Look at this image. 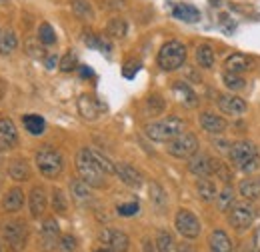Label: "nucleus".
<instances>
[{
	"label": "nucleus",
	"instance_id": "f257e3e1",
	"mask_svg": "<svg viewBox=\"0 0 260 252\" xmlns=\"http://www.w3.org/2000/svg\"><path fill=\"white\" fill-rule=\"evenodd\" d=\"M76 170L80 178L90 186V188H104L106 186V174L96 164L92 156V148H80L76 154Z\"/></svg>",
	"mask_w": 260,
	"mask_h": 252
},
{
	"label": "nucleus",
	"instance_id": "f03ea898",
	"mask_svg": "<svg viewBox=\"0 0 260 252\" xmlns=\"http://www.w3.org/2000/svg\"><path fill=\"white\" fill-rule=\"evenodd\" d=\"M228 156H230V162L246 172V174H252L256 168H260V154L258 148L250 142V140H240V142H234L228 150Z\"/></svg>",
	"mask_w": 260,
	"mask_h": 252
},
{
	"label": "nucleus",
	"instance_id": "7ed1b4c3",
	"mask_svg": "<svg viewBox=\"0 0 260 252\" xmlns=\"http://www.w3.org/2000/svg\"><path fill=\"white\" fill-rule=\"evenodd\" d=\"M182 132H186V122L178 116H168L164 120H156L144 126V134L154 140V142H170L176 136H180Z\"/></svg>",
	"mask_w": 260,
	"mask_h": 252
},
{
	"label": "nucleus",
	"instance_id": "20e7f679",
	"mask_svg": "<svg viewBox=\"0 0 260 252\" xmlns=\"http://www.w3.org/2000/svg\"><path fill=\"white\" fill-rule=\"evenodd\" d=\"M34 162H36L40 174L46 176V178H56L64 170V158H62V154L56 148L48 146V144L36 150Z\"/></svg>",
	"mask_w": 260,
	"mask_h": 252
},
{
	"label": "nucleus",
	"instance_id": "39448f33",
	"mask_svg": "<svg viewBox=\"0 0 260 252\" xmlns=\"http://www.w3.org/2000/svg\"><path fill=\"white\" fill-rule=\"evenodd\" d=\"M184 62H186V46L180 40H168L158 50V66L166 72L178 70Z\"/></svg>",
	"mask_w": 260,
	"mask_h": 252
},
{
	"label": "nucleus",
	"instance_id": "423d86ee",
	"mask_svg": "<svg viewBox=\"0 0 260 252\" xmlns=\"http://www.w3.org/2000/svg\"><path fill=\"white\" fill-rule=\"evenodd\" d=\"M168 154H172L174 158H190L198 152V138L192 132H182L180 136H176L174 140L168 142L166 146Z\"/></svg>",
	"mask_w": 260,
	"mask_h": 252
},
{
	"label": "nucleus",
	"instance_id": "0eeeda50",
	"mask_svg": "<svg viewBox=\"0 0 260 252\" xmlns=\"http://www.w3.org/2000/svg\"><path fill=\"white\" fill-rule=\"evenodd\" d=\"M2 234H4V242L12 248L14 252H20L26 244V224L22 220H10L2 226Z\"/></svg>",
	"mask_w": 260,
	"mask_h": 252
},
{
	"label": "nucleus",
	"instance_id": "6e6552de",
	"mask_svg": "<svg viewBox=\"0 0 260 252\" xmlns=\"http://www.w3.org/2000/svg\"><path fill=\"white\" fill-rule=\"evenodd\" d=\"M174 226H176L178 234L184 236V238H188V240H194V238H198V234H200V222H198V218H196L190 210H186V208H180V210L176 212V216H174Z\"/></svg>",
	"mask_w": 260,
	"mask_h": 252
},
{
	"label": "nucleus",
	"instance_id": "1a4fd4ad",
	"mask_svg": "<svg viewBox=\"0 0 260 252\" xmlns=\"http://www.w3.org/2000/svg\"><path fill=\"white\" fill-rule=\"evenodd\" d=\"M228 212H230V214H228V222H230L236 230H246V228H250V224L254 222V216H256V212H254V208H252L250 204H234Z\"/></svg>",
	"mask_w": 260,
	"mask_h": 252
},
{
	"label": "nucleus",
	"instance_id": "9d476101",
	"mask_svg": "<svg viewBox=\"0 0 260 252\" xmlns=\"http://www.w3.org/2000/svg\"><path fill=\"white\" fill-rule=\"evenodd\" d=\"M100 242H104L106 246H110L112 250L116 252H126L130 248V238L126 232L116 230V228H104L98 234Z\"/></svg>",
	"mask_w": 260,
	"mask_h": 252
},
{
	"label": "nucleus",
	"instance_id": "9b49d317",
	"mask_svg": "<svg viewBox=\"0 0 260 252\" xmlns=\"http://www.w3.org/2000/svg\"><path fill=\"white\" fill-rule=\"evenodd\" d=\"M40 242L44 250H54L60 242V226L54 218H46L40 226Z\"/></svg>",
	"mask_w": 260,
	"mask_h": 252
},
{
	"label": "nucleus",
	"instance_id": "f8f14e48",
	"mask_svg": "<svg viewBox=\"0 0 260 252\" xmlns=\"http://www.w3.org/2000/svg\"><path fill=\"white\" fill-rule=\"evenodd\" d=\"M76 106H78V112H80V116L84 120H96L98 116L104 112V104L98 98H94V96L90 94L80 96L78 102H76Z\"/></svg>",
	"mask_w": 260,
	"mask_h": 252
},
{
	"label": "nucleus",
	"instance_id": "ddd939ff",
	"mask_svg": "<svg viewBox=\"0 0 260 252\" xmlns=\"http://www.w3.org/2000/svg\"><path fill=\"white\" fill-rule=\"evenodd\" d=\"M216 104L224 114H230V116H242L246 112V108H248L242 98H238L234 94H220Z\"/></svg>",
	"mask_w": 260,
	"mask_h": 252
},
{
	"label": "nucleus",
	"instance_id": "4468645a",
	"mask_svg": "<svg viewBox=\"0 0 260 252\" xmlns=\"http://www.w3.org/2000/svg\"><path fill=\"white\" fill-rule=\"evenodd\" d=\"M18 144V130L10 118H0V150H10Z\"/></svg>",
	"mask_w": 260,
	"mask_h": 252
},
{
	"label": "nucleus",
	"instance_id": "2eb2a0df",
	"mask_svg": "<svg viewBox=\"0 0 260 252\" xmlns=\"http://www.w3.org/2000/svg\"><path fill=\"white\" fill-rule=\"evenodd\" d=\"M188 170L198 176V178H206L212 174V158L204 152H196L194 156H190L188 162Z\"/></svg>",
	"mask_w": 260,
	"mask_h": 252
},
{
	"label": "nucleus",
	"instance_id": "dca6fc26",
	"mask_svg": "<svg viewBox=\"0 0 260 252\" xmlns=\"http://www.w3.org/2000/svg\"><path fill=\"white\" fill-rule=\"evenodd\" d=\"M116 174H118V178L130 186V188H140L142 186V174L132 166L128 162H120V164H116Z\"/></svg>",
	"mask_w": 260,
	"mask_h": 252
},
{
	"label": "nucleus",
	"instance_id": "f3484780",
	"mask_svg": "<svg viewBox=\"0 0 260 252\" xmlns=\"http://www.w3.org/2000/svg\"><path fill=\"white\" fill-rule=\"evenodd\" d=\"M200 126L208 134H222L226 130V120L214 112H202L200 114Z\"/></svg>",
	"mask_w": 260,
	"mask_h": 252
},
{
	"label": "nucleus",
	"instance_id": "a211bd4d",
	"mask_svg": "<svg viewBox=\"0 0 260 252\" xmlns=\"http://www.w3.org/2000/svg\"><path fill=\"white\" fill-rule=\"evenodd\" d=\"M22 206H24V192H22V188L14 186V188H10L4 194L2 208L6 212H18V210H22Z\"/></svg>",
	"mask_w": 260,
	"mask_h": 252
},
{
	"label": "nucleus",
	"instance_id": "6ab92c4d",
	"mask_svg": "<svg viewBox=\"0 0 260 252\" xmlns=\"http://www.w3.org/2000/svg\"><path fill=\"white\" fill-rule=\"evenodd\" d=\"M28 206H30V214L32 218H40L46 210V192L42 186H34L28 198Z\"/></svg>",
	"mask_w": 260,
	"mask_h": 252
},
{
	"label": "nucleus",
	"instance_id": "aec40b11",
	"mask_svg": "<svg viewBox=\"0 0 260 252\" xmlns=\"http://www.w3.org/2000/svg\"><path fill=\"white\" fill-rule=\"evenodd\" d=\"M8 174L16 182H26L30 178V166H28V162L24 158H14L8 164Z\"/></svg>",
	"mask_w": 260,
	"mask_h": 252
},
{
	"label": "nucleus",
	"instance_id": "412c9836",
	"mask_svg": "<svg viewBox=\"0 0 260 252\" xmlns=\"http://www.w3.org/2000/svg\"><path fill=\"white\" fill-rule=\"evenodd\" d=\"M224 68H226V72L242 74V72H246V70H250V68H252V60H250L246 54L234 52V54H230V56L226 58V62H224Z\"/></svg>",
	"mask_w": 260,
	"mask_h": 252
},
{
	"label": "nucleus",
	"instance_id": "4be33fe9",
	"mask_svg": "<svg viewBox=\"0 0 260 252\" xmlns=\"http://www.w3.org/2000/svg\"><path fill=\"white\" fill-rule=\"evenodd\" d=\"M238 192H240V196L246 198V200H258L260 198V176L244 178V180L238 184Z\"/></svg>",
	"mask_w": 260,
	"mask_h": 252
},
{
	"label": "nucleus",
	"instance_id": "5701e85b",
	"mask_svg": "<svg viewBox=\"0 0 260 252\" xmlns=\"http://www.w3.org/2000/svg\"><path fill=\"white\" fill-rule=\"evenodd\" d=\"M210 252H232V244H230V238L224 230H212L210 232Z\"/></svg>",
	"mask_w": 260,
	"mask_h": 252
},
{
	"label": "nucleus",
	"instance_id": "b1692460",
	"mask_svg": "<svg viewBox=\"0 0 260 252\" xmlns=\"http://www.w3.org/2000/svg\"><path fill=\"white\" fill-rule=\"evenodd\" d=\"M172 16L182 22H198L200 20V12L192 4H176L172 8Z\"/></svg>",
	"mask_w": 260,
	"mask_h": 252
},
{
	"label": "nucleus",
	"instance_id": "393cba45",
	"mask_svg": "<svg viewBox=\"0 0 260 252\" xmlns=\"http://www.w3.org/2000/svg\"><path fill=\"white\" fill-rule=\"evenodd\" d=\"M174 94L178 96V100H180L184 106H188V108H194L196 104H198V98H196L194 90H192L186 82H176V84H174Z\"/></svg>",
	"mask_w": 260,
	"mask_h": 252
},
{
	"label": "nucleus",
	"instance_id": "a878e982",
	"mask_svg": "<svg viewBox=\"0 0 260 252\" xmlns=\"http://www.w3.org/2000/svg\"><path fill=\"white\" fill-rule=\"evenodd\" d=\"M70 194H72V198L76 200V202H88L90 200V186L82 180V178H74L72 182H70Z\"/></svg>",
	"mask_w": 260,
	"mask_h": 252
},
{
	"label": "nucleus",
	"instance_id": "bb28decb",
	"mask_svg": "<svg viewBox=\"0 0 260 252\" xmlns=\"http://www.w3.org/2000/svg\"><path fill=\"white\" fill-rule=\"evenodd\" d=\"M196 192H198V198L204 200V202H210V200L216 198V186H214L212 180H208V176H206V178H198V182H196Z\"/></svg>",
	"mask_w": 260,
	"mask_h": 252
},
{
	"label": "nucleus",
	"instance_id": "cd10ccee",
	"mask_svg": "<svg viewBox=\"0 0 260 252\" xmlns=\"http://www.w3.org/2000/svg\"><path fill=\"white\" fill-rule=\"evenodd\" d=\"M22 122H24V128L28 130V134H32V136H40V134H44V130H46L44 118L38 116V114H26V116L22 118Z\"/></svg>",
	"mask_w": 260,
	"mask_h": 252
},
{
	"label": "nucleus",
	"instance_id": "c85d7f7f",
	"mask_svg": "<svg viewBox=\"0 0 260 252\" xmlns=\"http://www.w3.org/2000/svg\"><path fill=\"white\" fill-rule=\"evenodd\" d=\"M16 46H18V38H16L14 32L12 30L0 32V54H2V56L12 54V52L16 50Z\"/></svg>",
	"mask_w": 260,
	"mask_h": 252
},
{
	"label": "nucleus",
	"instance_id": "c756f323",
	"mask_svg": "<svg viewBox=\"0 0 260 252\" xmlns=\"http://www.w3.org/2000/svg\"><path fill=\"white\" fill-rule=\"evenodd\" d=\"M196 62L200 68H212L214 66V50L208 44H200L196 48Z\"/></svg>",
	"mask_w": 260,
	"mask_h": 252
},
{
	"label": "nucleus",
	"instance_id": "7c9ffc66",
	"mask_svg": "<svg viewBox=\"0 0 260 252\" xmlns=\"http://www.w3.org/2000/svg\"><path fill=\"white\" fill-rule=\"evenodd\" d=\"M72 12L82 20H92L94 18V8L88 0H72Z\"/></svg>",
	"mask_w": 260,
	"mask_h": 252
},
{
	"label": "nucleus",
	"instance_id": "2f4dec72",
	"mask_svg": "<svg viewBox=\"0 0 260 252\" xmlns=\"http://www.w3.org/2000/svg\"><path fill=\"white\" fill-rule=\"evenodd\" d=\"M126 32H128V24H126L124 18H112L106 26V34L110 38H124Z\"/></svg>",
	"mask_w": 260,
	"mask_h": 252
},
{
	"label": "nucleus",
	"instance_id": "473e14b6",
	"mask_svg": "<svg viewBox=\"0 0 260 252\" xmlns=\"http://www.w3.org/2000/svg\"><path fill=\"white\" fill-rule=\"evenodd\" d=\"M150 202L156 210H164L166 208V192L158 182H150Z\"/></svg>",
	"mask_w": 260,
	"mask_h": 252
},
{
	"label": "nucleus",
	"instance_id": "72a5a7b5",
	"mask_svg": "<svg viewBox=\"0 0 260 252\" xmlns=\"http://www.w3.org/2000/svg\"><path fill=\"white\" fill-rule=\"evenodd\" d=\"M164 108H166V102H164V98L160 94H150L146 98V112H148L150 116L162 114Z\"/></svg>",
	"mask_w": 260,
	"mask_h": 252
},
{
	"label": "nucleus",
	"instance_id": "f704fd0d",
	"mask_svg": "<svg viewBox=\"0 0 260 252\" xmlns=\"http://www.w3.org/2000/svg\"><path fill=\"white\" fill-rule=\"evenodd\" d=\"M154 246H156V250L158 252H170L172 250V246H174V238H172V234L166 232V230H158V232H156Z\"/></svg>",
	"mask_w": 260,
	"mask_h": 252
},
{
	"label": "nucleus",
	"instance_id": "c9c22d12",
	"mask_svg": "<svg viewBox=\"0 0 260 252\" xmlns=\"http://www.w3.org/2000/svg\"><path fill=\"white\" fill-rule=\"evenodd\" d=\"M38 40H40V44H44V46H50V44L56 42V32H54V28H52L48 22H42V24L38 26Z\"/></svg>",
	"mask_w": 260,
	"mask_h": 252
},
{
	"label": "nucleus",
	"instance_id": "e433bc0d",
	"mask_svg": "<svg viewBox=\"0 0 260 252\" xmlns=\"http://www.w3.org/2000/svg\"><path fill=\"white\" fill-rule=\"evenodd\" d=\"M222 80H224L228 90H232V92H238V90H242L246 86V80L240 74H234V72H224Z\"/></svg>",
	"mask_w": 260,
	"mask_h": 252
},
{
	"label": "nucleus",
	"instance_id": "4c0bfd02",
	"mask_svg": "<svg viewBox=\"0 0 260 252\" xmlns=\"http://www.w3.org/2000/svg\"><path fill=\"white\" fill-rule=\"evenodd\" d=\"M52 210H54L56 214H66V210H68L66 194L60 188L52 190Z\"/></svg>",
	"mask_w": 260,
	"mask_h": 252
},
{
	"label": "nucleus",
	"instance_id": "58836bf2",
	"mask_svg": "<svg viewBox=\"0 0 260 252\" xmlns=\"http://www.w3.org/2000/svg\"><path fill=\"white\" fill-rule=\"evenodd\" d=\"M216 204H218V210H222V212H228L232 206H234V190L226 186V188L222 190L220 194H218V198H216Z\"/></svg>",
	"mask_w": 260,
	"mask_h": 252
},
{
	"label": "nucleus",
	"instance_id": "ea45409f",
	"mask_svg": "<svg viewBox=\"0 0 260 252\" xmlns=\"http://www.w3.org/2000/svg\"><path fill=\"white\" fill-rule=\"evenodd\" d=\"M92 156L96 160V164L102 168V172L108 176V174H116V164H112L108 158L104 156L102 152H98V150H92Z\"/></svg>",
	"mask_w": 260,
	"mask_h": 252
},
{
	"label": "nucleus",
	"instance_id": "a19ab883",
	"mask_svg": "<svg viewBox=\"0 0 260 252\" xmlns=\"http://www.w3.org/2000/svg\"><path fill=\"white\" fill-rule=\"evenodd\" d=\"M212 174H216L222 182H230L232 180V174H230V170L226 168V164L224 162H220V160H216V158H212Z\"/></svg>",
	"mask_w": 260,
	"mask_h": 252
},
{
	"label": "nucleus",
	"instance_id": "79ce46f5",
	"mask_svg": "<svg viewBox=\"0 0 260 252\" xmlns=\"http://www.w3.org/2000/svg\"><path fill=\"white\" fill-rule=\"evenodd\" d=\"M58 66H60V70H62V72H72V70L78 66V58H76V54H74V52H66L64 56L60 58V64H58Z\"/></svg>",
	"mask_w": 260,
	"mask_h": 252
},
{
	"label": "nucleus",
	"instance_id": "37998d69",
	"mask_svg": "<svg viewBox=\"0 0 260 252\" xmlns=\"http://www.w3.org/2000/svg\"><path fill=\"white\" fill-rule=\"evenodd\" d=\"M76 246H78V242H76V238H74L72 234H64V236H60L58 248H60L62 252H74L76 250Z\"/></svg>",
	"mask_w": 260,
	"mask_h": 252
},
{
	"label": "nucleus",
	"instance_id": "c03bdc74",
	"mask_svg": "<svg viewBox=\"0 0 260 252\" xmlns=\"http://www.w3.org/2000/svg\"><path fill=\"white\" fill-rule=\"evenodd\" d=\"M116 210L120 216H134V214H138L140 206H138V202H126V204H120Z\"/></svg>",
	"mask_w": 260,
	"mask_h": 252
},
{
	"label": "nucleus",
	"instance_id": "a18cd8bd",
	"mask_svg": "<svg viewBox=\"0 0 260 252\" xmlns=\"http://www.w3.org/2000/svg\"><path fill=\"white\" fill-rule=\"evenodd\" d=\"M36 42H38V38H36ZM36 42H34V40H28V42H26L28 54L34 56V58H44V56H46V54H44V48H42L44 44H36Z\"/></svg>",
	"mask_w": 260,
	"mask_h": 252
},
{
	"label": "nucleus",
	"instance_id": "49530a36",
	"mask_svg": "<svg viewBox=\"0 0 260 252\" xmlns=\"http://www.w3.org/2000/svg\"><path fill=\"white\" fill-rule=\"evenodd\" d=\"M218 24H220V28L230 34V32H234V20L228 16V14H220V18H218Z\"/></svg>",
	"mask_w": 260,
	"mask_h": 252
},
{
	"label": "nucleus",
	"instance_id": "de8ad7c7",
	"mask_svg": "<svg viewBox=\"0 0 260 252\" xmlns=\"http://www.w3.org/2000/svg\"><path fill=\"white\" fill-rule=\"evenodd\" d=\"M138 68H140V62H128L126 66H124V70H122V72H124V76H126V78H132V76L138 72Z\"/></svg>",
	"mask_w": 260,
	"mask_h": 252
},
{
	"label": "nucleus",
	"instance_id": "09e8293b",
	"mask_svg": "<svg viewBox=\"0 0 260 252\" xmlns=\"http://www.w3.org/2000/svg\"><path fill=\"white\" fill-rule=\"evenodd\" d=\"M124 2H126V0H108L106 8H110V10H118V8H124Z\"/></svg>",
	"mask_w": 260,
	"mask_h": 252
},
{
	"label": "nucleus",
	"instance_id": "8fccbe9b",
	"mask_svg": "<svg viewBox=\"0 0 260 252\" xmlns=\"http://www.w3.org/2000/svg\"><path fill=\"white\" fill-rule=\"evenodd\" d=\"M252 248L260 250V226L254 230V236H252Z\"/></svg>",
	"mask_w": 260,
	"mask_h": 252
},
{
	"label": "nucleus",
	"instance_id": "3c124183",
	"mask_svg": "<svg viewBox=\"0 0 260 252\" xmlns=\"http://www.w3.org/2000/svg\"><path fill=\"white\" fill-rule=\"evenodd\" d=\"M44 62H46V68H54L56 64H60V62H58V56H56V54H52V56H48V58H46Z\"/></svg>",
	"mask_w": 260,
	"mask_h": 252
},
{
	"label": "nucleus",
	"instance_id": "603ef678",
	"mask_svg": "<svg viewBox=\"0 0 260 252\" xmlns=\"http://www.w3.org/2000/svg\"><path fill=\"white\" fill-rule=\"evenodd\" d=\"M176 252H196L190 244H186V242H182V244H178V248H176Z\"/></svg>",
	"mask_w": 260,
	"mask_h": 252
},
{
	"label": "nucleus",
	"instance_id": "864d4df0",
	"mask_svg": "<svg viewBox=\"0 0 260 252\" xmlns=\"http://www.w3.org/2000/svg\"><path fill=\"white\" fill-rule=\"evenodd\" d=\"M80 74H82L84 78H86V76H94V72H92L88 66H80Z\"/></svg>",
	"mask_w": 260,
	"mask_h": 252
},
{
	"label": "nucleus",
	"instance_id": "5fc2aeb1",
	"mask_svg": "<svg viewBox=\"0 0 260 252\" xmlns=\"http://www.w3.org/2000/svg\"><path fill=\"white\" fill-rule=\"evenodd\" d=\"M142 250H144V252H154L152 244H150V240H144V244H142Z\"/></svg>",
	"mask_w": 260,
	"mask_h": 252
},
{
	"label": "nucleus",
	"instance_id": "6e6d98bb",
	"mask_svg": "<svg viewBox=\"0 0 260 252\" xmlns=\"http://www.w3.org/2000/svg\"><path fill=\"white\" fill-rule=\"evenodd\" d=\"M94 252H116V250H112L110 246H106V244H104V246H100V248H94Z\"/></svg>",
	"mask_w": 260,
	"mask_h": 252
},
{
	"label": "nucleus",
	"instance_id": "4d7b16f0",
	"mask_svg": "<svg viewBox=\"0 0 260 252\" xmlns=\"http://www.w3.org/2000/svg\"><path fill=\"white\" fill-rule=\"evenodd\" d=\"M250 252H260V250H256V248H250Z\"/></svg>",
	"mask_w": 260,
	"mask_h": 252
},
{
	"label": "nucleus",
	"instance_id": "13d9d810",
	"mask_svg": "<svg viewBox=\"0 0 260 252\" xmlns=\"http://www.w3.org/2000/svg\"><path fill=\"white\" fill-rule=\"evenodd\" d=\"M0 252H2V248H0Z\"/></svg>",
	"mask_w": 260,
	"mask_h": 252
}]
</instances>
